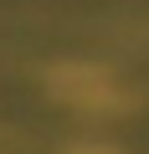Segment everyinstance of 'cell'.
Segmentation results:
<instances>
[{
	"instance_id": "2",
	"label": "cell",
	"mask_w": 149,
	"mask_h": 154,
	"mask_svg": "<svg viewBox=\"0 0 149 154\" xmlns=\"http://www.w3.org/2000/svg\"><path fill=\"white\" fill-rule=\"evenodd\" d=\"M72 154H123V149H113V144H77Z\"/></svg>"
},
{
	"instance_id": "1",
	"label": "cell",
	"mask_w": 149,
	"mask_h": 154,
	"mask_svg": "<svg viewBox=\"0 0 149 154\" xmlns=\"http://www.w3.org/2000/svg\"><path fill=\"white\" fill-rule=\"evenodd\" d=\"M51 93H57V98H67L72 108H88V113L123 108V93L108 82V72H103V67H82V62L51 67Z\"/></svg>"
}]
</instances>
